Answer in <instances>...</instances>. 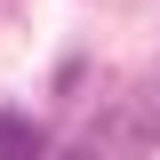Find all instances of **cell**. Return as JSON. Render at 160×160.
Returning a JSON list of instances; mask_svg holds the SVG:
<instances>
[{"instance_id": "6da1fadb", "label": "cell", "mask_w": 160, "mask_h": 160, "mask_svg": "<svg viewBox=\"0 0 160 160\" xmlns=\"http://www.w3.org/2000/svg\"><path fill=\"white\" fill-rule=\"evenodd\" d=\"M0 160H40V120L32 112H0Z\"/></svg>"}, {"instance_id": "7a4b0ae2", "label": "cell", "mask_w": 160, "mask_h": 160, "mask_svg": "<svg viewBox=\"0 0 160 160\" xmlns=\"http://www.w3.org/2000/svg\"><path fill=\"white\" fill-rule=\"evenodd\" d=\"M64 160H80V152H64Z\"/></svg>"}]
</instances>
